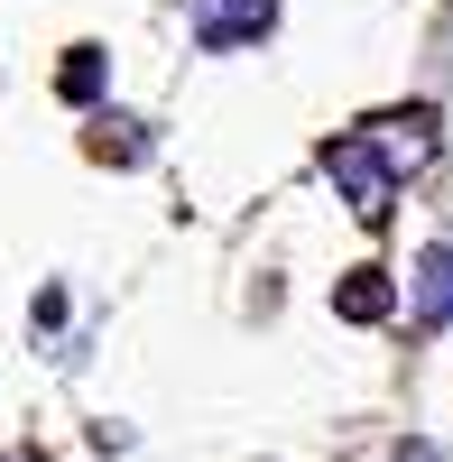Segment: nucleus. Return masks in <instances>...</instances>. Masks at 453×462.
<instances>
[{
    "label": "nucleus",
    "mask_w": 453,
    "mask_h": 462,
    "mask_svg": "<svg viewBox=\"0 0 453 462\" xmlns=\"http://www.w3.org/2000/svg\"><path fill=\"white\" fill-rule=\"evenodd\" d=\"M324 176H333V195H343L370 231L389 222V204H398V176L380 167V148H370L361 130H343V139H324Z\"/></svg>",
    "instance_id": "f257e3e1"
},
{
    "label": "nucleus",
    "mask_w": 453,
    "mask_h": 462,
    "mask_svg": "<svg viewBox=\"0 0 453 462\" xmlns=\"http://www.w3.org/2000/svg\"><path fill=\"white\" fill-rule=\"evenodd\" d=\"M361 139L380 148V167H389L398 185H407V176H426V167L444 158V121H435L426 102H398V111H370V121H361Z\"/></svg>",
    "instance_id": "f03ea898"
},
{
    "label": "nucleus",
    "mask_w": 453,
    "mask_h": 462,
    "mask_svg": "<svg viewBox=\"0 0 453 462\" xmlns=\"http://www.w3.org/2000/svg\"><path fill=\"white\" fill-rule=\"evenodd\" d=\"M407 324H417V333H444L453 324V241H435L417 259V305H407Z\"/></svg>",
    "instance_id": "20e7f679"
},
{
    "label": "nucleus",
    "mask_w": 453,
    "mask_h": 462,
    "mask_svg": "<svg viewBox=\"0 0 453 462\" xmlns=\"http://www.w3.org/2000/svg\"><path fill=\"white\" fill-rule=\"evenodd\" d=\"M333 315H343V324H389L398 315V278H389V268H352V278L333 287Z\"/></svg>",
    "instance_id": "39448f33"
},
{
    "label": "nucleus",
    "mask_w": 453,
    "mask_h": 462,
    "mask_svg": "<svg viewBox=\"0 0 453 462\" xmlns=\"http://www.w3.org/2000/svg\"><path fill=\"white\" fill-rule=\"evenodd\" d=\"M0 462H47V453H37V444H10V453H0Z\"/></svg>",
    "instance_id": "6e6552de"
},
{
    "label": "nucleus",
    "mask_w": 453,
    "mask_h": 462,
    "mask_svg": "<svg viewBox=\"0 0 453 462\" xmlns=\"http://www.w3.org/2000/svg\"><path fill=\"white\" fill-rule=\"evenodd\" d=\"M102 84H111V56L93 47V37H84V47H65V65H56V93L93 111V102H102Z\"/></svg>",
    "instance_id": "423d86ee"
},
{
    "label": "nucleus",
    "mask_w": 453,
    "mask_h": 462,
    "mask_svg": "<svg viewBox=\"0 0 453 462\" xmlns=\"http://www.w3.org/2000/svg\"><path fill=\"white\" fill-rule=\"evenodd\" d=\"M389 462H444V453H435V444H426V435H407V444H398V453H389Z\"/></svg>",
    "instance_id": "0eeeda50"
},
{
    "label": "nucleus",
    "mask_w": 453,
    "mask_h": 462,
    "mask_svg": "<svg viewBox=\"0 0 453 462\" xmlns=\"http://www.w3.org/2000/svg\"><path fill=\"white\" fill-rule=\"evenodd\" d=\"M278 37V0H195V47L232 56V47H269Z\"/></svg>",
    "instance_id": "7ed1b4c3"
}]
</instances>
